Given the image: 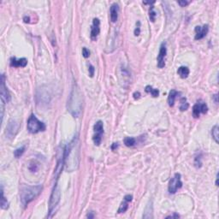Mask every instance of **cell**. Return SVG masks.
I'll list each match as a JSON object with an SVG mask.
<instances>
[{"mask_svg": "<svg viewBox=\"0 0 219 219\" xmlns=\"http://www.w3.org/2000/svg\"><path fill=\"white\" fill-rule=\"evenodd\" d=\"M0 96L1 101L3 103H8L10 100V94L8 91V88L5 85V76L4 74L1 75V85H0Z\"/></svg>", "mask_w": 219, "mask_h": 219, "instance_id": "cell-10", "label": "cell"}, {"mask_svg": "<svg viewBox=\"0 0 219 219\" xmlns=\"http://www.w3.org/2000/svg\"><path fill=\"white\" fill-rule=\"evenodd\" d=\"M145 90H146V93H151V94L152 95V97L157 98V97H158V95H159V91H158V89L153 88V87H151V86H146V89H145Z\"/></svg>", "mask_w": 219, "mask_h": 219, "instance_id": "cell-20", "label": "cell"}, {"mask_svg": "<svg viewBox=\"0 0 219 219\" xmlns=\"http://www.w3.org/2000/svg\"><path fill=\"white\" fill-rule=\"evenodd\" d=\"M43 187L41 185L37 186H28L23 185L20 189V199L23 205L26 207L29 203L35 199L41 194Z\"/></svg>", "mask_w": 219, "mask_h": 219, "instance_id": "cell-3", "label": "cell"}, {"mask_svg": "<svg viewBox=\"0 0 219 219\" xmlns=\"http://www.w3.org/2000/svg\"><path fill=\"white\" fill-rule=\"evenodd\" d=\"M213 98H214V99H215V103L218 104V94H215V95L213 96Z\"/></svg>", "mask_w": 219, "mask_h": 219, "instance_id": "cell-38", "label": "cell"}, {"mask_svg": "<svg viewBox=\"0 0 219 219\" xmlns=\"http://www.w3.org/2000/svg\"><path fill=\"white\" fill-rule=\"evenodd\" d=\"M209 31V26L208 25H204L203 27L197 26L195 27V40H201L204 37L206 36Z\"/></svg>", "mask_w": 219, "mask_h": 219, "instance_id": "cell-13", "label": "cell"}, {"mask_svg": "<svg viewBox=\"0 0 219 219\" xmlns=\"http://www.w3.org/2000/svg\"><path fill=\"white\" fill-rule=\"evenodd\" d=\"M189 107V104L187 102V99L186 98H182L181 99V106H180V110L181 111H187Z\"/></svg>", "mask_w": 219, "mask_h": 219, "instance_id": "cell-25", "label": "cell"}, {"mask_svg": "<svg viewBox=\"0 0 219 219\" xmlns=\"http://www.w3.org/2000/svg\"><path fill=\"white\" fill-rule=\"evenodd\" d=\"M93 211H90V212L87 215V218H94V215H93Z\"/></svg>", "mask_w": 219, "mask_h": 219, "instance_id": "cell-36", "label": "cell"}, {"mask_svg": "<svg viewBox=\"0 0 219 219\" xmlns=\"http://www.w3.org/2000/svg\"><path fill=\"white\" fill-rule=\"evenodd\" d=\"M100 33V21L98 18H94L93 25L91 27V39L93 40H96Z\"/></svg>", "mask_w": 219, "mask_h": 219, "instance_id": "cell-12", "label": "cell"}, {"mask_svg": "<svg viewBox=\"0 0 219 219\" xmlns=\"http://www.w3.org/2000/svg\"><path fill=\"white\" fill-rule=\"evenodd\" d=\"M149 16H150V20L154 23L155 22V19H156V16H157V14L156 12L154 11V7L153 6H151L150 8V10H149Z\"/></svg>", "mask_w": 219, "mask_h": 219, "instance_id": "cell-27", "label": "cell"}, {"mask_svg": "<svg viewBox=\"0 0 219 219\" xmlns=\"http://www.w3.org/2000/svg\"><path fill=\"white\" fill-rule=\"evenodd\" d=\"M1 208L3 210H6L9 208V202L5 199L3 194V186H1Z\"/></svg>", "mask_w": 219, "mask_h": 219, "instance_id": "cell-19", "label": "cell"}, {"mask_svg": "<svg viewBox=\"0 0 219 219\" xmlns=\"http://www.w3.org/2000/svg\"><path fill=\"white\" fill-rule=\"evenodd\" d=\"M25 150H26V146H21V147H19V148H17L16 150H15V151H14V156L16 158H21L23 155V153L25 152Z\"/></svg>", "mask_w": 219, "mask_h": 219, "instance_id": "cell-23", "label": "cell"}, {"mask_svg": "<svg viewBox=\"0 0 219 219\" xmlns=\"http://www.w3.org/2000/svg\"><path fill=\"white\" fill-rule=\"evenodd\" d=\"M201 113L200 111V104H199V102H198L197 104H195L193 107V115L194 117L195 118H198L199 117V114Z\"/></svg>", "mask_w": 219, "mask_h": 219, "instance_id": "cell-22", "label": "cell"}, {"mask_svg": "<svg viewBox=\"0 0 219 219\" xmlns=\"http://www.w3.org/2000/svg\"><path fill=\"white\" fill-rule=\"evenodd\" d=\"M179 94V93L175 90H171L169 93V97H168V104L171 107H173L175 104V98L177 97V95Z\"/></svg>", "mask_w": 219, "mask_h": 219, "instance_id": "cell-17", "label": "cell"}, {"mask_svg": "<svg viewBox=\"0 0 219 219\" xmlns=\"http://www.w3.org/2000/svg\"><path fill=\"white\" fill-rule=\"evenodd\" d=\"M199 104H200V111L201 113L203 114H206L207 111H208V106L204 102H199Z\"/></svg>", "mask_w": 219, "mask_h": 219, "instance_id": "cell-28", "label": "cell"}, {"mask_svg": "<svg viewBox=\"0 0 219 219\" xmlns=\"http://www.w3.org/2000/svg\"><path fill=\"white\" fill-rule=\"evenodd\" d=\"M21 124L20 122L14 120V119H10L6 127V130H5V134L9 139H13L15 138V136L17 134L19 129H20Z\"/></svg>", "mask_w": 219, "mask_h": 219, "instance_id": "cell-6", "label": "cell"}, {"mask_svg": "<svg viewBox=\"0 0 219 219\" xmlns=\"http://www.w3.org/2000/svg\"><path fill=\"white\" fill-rule=\"evenodd\" d=\"M27 64V60L26 58H20V59H16V57H11L10 59V66L12 67H26Z\"/></svg>", "mask_w": 219, "mask_h": 219, "instance_id": "cell-16", "label": "cell"}, {"mask_svg": "<svg viewBox=\"0 0 219 219\" xmlns=\"http://www.w3.org/2000/svg\"><path fill=\"white\" fill-rule=\"evenodd\" d=\"M117 146H118L117 143H113V145H112V146H111V149H112V150H115Z\"/></svg>", "mask_w": 219, "mask_h": 219, "instance_id": "cell-37", "label": "cell"}, {"mask_svg": "<svg viewBox=\"0 0 219 219\" xmlns=\"http://www.w3.org/2000/svg\"><path fill=\"white\" fill-rule=\"evenodd\" d=\"M28 169H29V171H31V172H33V173L37 172L38 170H39V164L36 163V162H34V161H32L29 164V165H28Z\"/></svg>", "mask_w": 219, "mask_h": 219, "instance_id": "cell-26", "label": "cell"}, {"mask_svg": "<svg viewBox=\"0 0 219 219\" xmlns=\"http://www.w3.org/2000/svg\"><path fill=\"white\" fill-rule=\"evenodd\" d=\"M27 130L31 133V134H37L39 132H42L45 131L46 127V124L41 121H40L33 114H32L28 120H27Z\"/></svg>", "mask_w": 219, "mask_h": 219, "instance_id": "cell-5", "label": "cell"}, {"mask_svg": "<svg viewBox=\"0 0 219 219\" xmlns=\"http://www.w3.org/2000/svg\"><path fill=\"white\" fill-rule=\"evenodd\" d=\"M178 3H179L181 7H185V6H187L188 4H189V2H188V1L183 0V1H178Z\"/></svg>", "mask_w": 219, "mask_h": 219, "instance_id": "cell-33", "label": "cell"}, {"mask_svg": "<svg viewBox=\"0 0 219 219\" xmlns=\"http://www.w3.org/2000/svg\"><path fill=\"white\" fill-rule=\"evenodd\" d=\"M36 98H37V103L39 104L44 105V104H47L50 103L51 94L50 93L48 88H43V87H42L41 88L38 89Z\"/></svg>", "mask_w": 219, "mask_h": 219, "instance_id": "cell-7", "label": "cell"}, {"mask_svg": "<svg viewBox=\"0 0 219 219\" xmlns=\"http://www.w3.org/2000/svg\"><path fill=\"white\" fill-rule=\"evenodd\" d=\"M179 218V215L178 214H176V213H174L173 215H171V216H168L167 217V218Z\"/></svg>", "mask_w": 219, "mask_h": 219, "instance_id": "cell-35", "label": "cell"}, {"mask_svg": "<svg viewBox=\"0 0 219 219\" xmlns=\"http://www.w3.org/2000/svg\"><path fill=\"white\" fill-rule=\"evenodd\" d=\"M124 141L125 146H128V147L134 146V145H135V143H136L135 139H134V138H133V137H126V138L124 139V141Z\"/></svg>", "mask_w": 219, "mask_h": 219, "instance_id": "cell-24", "label": "cell"}, {"mask_svg": "<svg viewBox=\"0 0 219 219\" xmlns=\"http://www.w3.org/2000/svg\"><path fill=\"white\" fill-rule=\"evenodd\" d=\"M88 68H89V74H90V76L91 77H93V75H94V67L92 65V64H89L88 65Z\"/></svg>", "mask_w": 219, "mask_h": 219, "instance_id": "cell-32", "label": "cell"}, {"mask_svg": "<svg viewBox=\"0 0 219 219\" xmlns=\"http://www.w3.org/2000/svg\"><path fill=\"white\" fill-rule=\"evenodd\" d=\"M211 135H212V138L214 139V141H216V143H218V136H219V128L218 125H215L212 129H211Z\"/></svg>", "mask_w": 219, "mask_h": 219, "instance_id": "cell-21", "label": "cell"}, {"mask_svg": "<svg viewBox=\"0 0 219 219\" xmlns=\"http://www.w3.org/2000/svg\"><path fill=\"white\" fill-rule=\"evenodd\" d=\"M132 199H133V196L132 195H126L124 197V199H123V201L121 203V205H120V206L118 208L117 212L118 213H124V212H126L127 210L128 209V205L132 201Z\"/></svg>", "mask_w": 219, "mask_h": 219, "instance_id": "cell-14", "label": "cell"}, {"mask_svg": "<svg viewBox=\"0 0 219 219\" xmlns=\"http://www.w3.org/2000/svg\"><path fill=\"white\" fill-rule=\"evenodd\" d=\"M93 130H94V135L93 137V141L95 144V146H99L101 144L102 141V136L104 134V124L102 121H98L94 127H93Z\"/></svg>", "mask_w": 219, "mask_h": 219, "instance_id": "cell-9", "label": "cell"}, {"mask_svg": "<svg viewBox=\"0 0 219 219\" xmlns=\"http://www.w3.org/2000/svg\"><path fill=\"white\" fill-rule=\"evenodd\" d=\"M60 199H61V192H60L58 185L56 184L52 189L51 194L50 197V200H49V213H50V215L48 216V218H52V216L54 215L55 209L58 205V204L60 202Z\"/></svg>", "mask_w": 219, "mask_h": 219, "instance_id": "cell-4", "label": "cell"}, {"mask_svg": "<svg viewBox=\"0 0 219 219\" xmlns=\"http://www.w3.org/2000/svg\"><path fill=\"white\" fill-rule=\"evenodd\" d=\"M181 174H179V173H176L174 175V177L171 178L170 183H169V187H168V190H169L170 194H175L177 192V190L182 187V182H181Z\"/></svg>", "mask_w": 219, "mask_h": 219, "instance_id": "cell-8", "label": "cell"}, {"mask_svg": "<svg viewBox=\"0 0 219 219\" xmlns=\"http://www.w3.org/2000/svg\"><path fill=\"white\" fill-rule=\"evenodd\" d=\"M82 106H83L82 93L80 88L77 87V85L74 84L68 100L67 109L74 117L77 118L81 116L82 112Z\"/></svg>", "mask_w": 219, "mask_h": 219, "instance_id": "cell-2", "label": "cell"}, {"mask_svg": "<svg viewBox=\"0 0 219 219\" xmlns=\"http://www.w3.org/2000/svg\"><path fill=\"white\" fill-rule=\"evenodd\" d=\"M118 13H119V6L117 3H113L110 9V16H111V21L112 23H117L118 19Z\"/></svg>", "mask_w": 219, "mask_h": 219, "instance_id": "cell-15", "label": "cell"}, {"mask_svg": "<svg viewBox=\"0 0 219 219\" xmlns=\"http://www.w3.org/2000/svg\"><path fill=\"white\" fill-rule=\"evenodd\" d=\"M24 22L25 23H29V17H27V16H25Z\"/></svg>", "mask_w": 219, "mask_h": 219, "instance_id": "cell-39", "label": "cell"}, {"mask_svg": "<svg viewBox=\"0 0 219 219\" xmlns=\"http://www.w3.org/2000/svg\"><path fill=\"white\" fill-rule=\"evenodd\" d=\"M141 97V93H139V92H135L134 93V99H138V98H140Z\"/></svg>", "mask_w": 219, "mask_h": 219, "instance_id": "cell-34", "label": "cell"}, {"mask_svg": "<svg viewBox=\"0 0 219 219\" xmlns=\"http://www.w3.org/2000/svg\"><path fill=\"white\" fill-rule=\"evenodd\" d=\"M63 162L68 172H73L78 169L80 164V141L77 136H74L73 140L65 146Z\"/></svg>", "mask_w": 219, "mask_h": 219, "instance_id": "cell-1", "label": "cell"}, {"mask_svg": "<svg viewBox=\"0 0 219 219\" xmlns=\"http://www.w3.org/2000/svg\"><path fill=\"white\" fill-rule=\"evenodd\" d=\"M194 164L196 168H200L202 166V162H201V157L197 156L194 159Z\"/></svg>", "mask_w": 219, "mask_h": 219, "instance_id": "cell-29", "label": "cell"}, {"mask_svg": "<svg viewBox=\"0 0 219 219\" xmlns=\"http://www.w3.org/2000/svg\"><path fill=\"white\" fill-rule=\"evenodd\" d=\"M137 24H138V26L136 27V28L134 29V35L135 36H139L140 35V33H141V23L140 22H138L137 23Z\"/></svg>", "mask_w": 219, "mask_h": 219, "instance_id": "cell-31", "label": "cell"}, {"mask_svg": "<svg viewBox=\"0 0 219 219\" xmlns=\"http://www.w3.org/2000/svg\"><path fill=\"white\" fill-rule=\"evenodd\" d=\"M189 69L188 67H185V66H181L177 70V73L180 75L181 78L182 79H186L188 75H189Z\"/></svg>", "mask_w": 219, "mask_h": 219, "instance_id": "cell-18", "label": "cell"}, {"mask_svg": "<svg viewBox=\"0 0 219 219\" xmlns=\"http://www.w3.org/2000/svg\"><path fill=\"white\" fill-rule=\"evenodd\" d=\"M167 54V48H166V44L163 42L161 44L159 53L158 55V67L160 69H163L165 66V57Z\"/></svg>", "mask_w": 219, "mask_h": 219, "instance_id": "cell-11", "label": "cell"}, {"mask_svg": "<svg viewBox=\"0 0 219 219\" xmlns=\"http://www.w3.org/2000/svg\"><path fill=\"white\" fill-rule=\"evenodd\" d=\"M82 55H83V57L85 58H88L90 57V51H89V50L87 48H86V47H83L82 48Z\"/></svg>", "mask_w": 219, "mask_h": 219, "instance_id": "cell-30", "label": "cell"}]
</instances>
